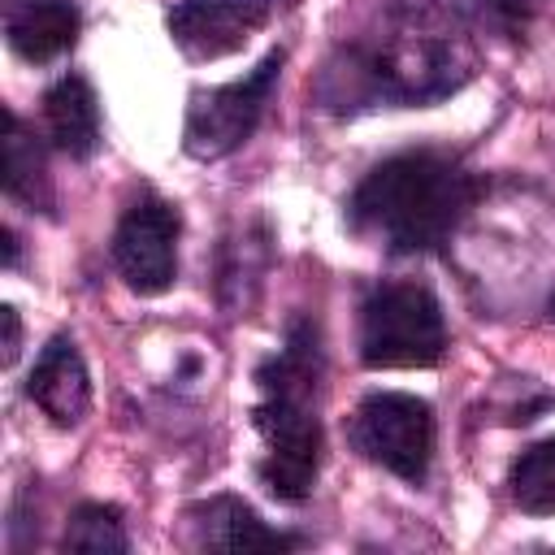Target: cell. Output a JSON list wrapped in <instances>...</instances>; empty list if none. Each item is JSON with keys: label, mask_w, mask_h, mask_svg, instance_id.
I'll return each instance as SVG.
<instances>
[{"label": "cell", "mask_w": 555, "mask_h": 555, "mask_svg": "<svg viewBox=\"0 0 555 555\" xmlns=\"http://www.w3.org/2000/svg\"><path fill=\"white\" fill-rule=\"evenodd\" d=\"M481 65L473 26L438 0H390L343 35L312 87L325 113L425 108L473 82Z\"/></svg>", "instance_id": "cell-1"}, {"label": "cell", "mask_w": 555, "mask_h": 555, "mask_svg": "<svg viewBox=\"0 0 555 555\" xmlns=\"http://www.w3.org/2000/svg\"><path fill=\"white\" fill-rule=\"evenodd\" d=\"M486 182L447 147H408L373 165L347 199V230L390 256H429L481 199Z\"/></svg>", "instance_id": "cell-2"}, {"label": "cell", "mask_w": 555, "mask_h": 555, "mask_svg": "<svg viewBox=\"0 0 555 555\" xmlns=\"http://www.w3.org/2000/svg\"><path fill=\"white\" fill-rule=\"evenodd\" d=\"M321 377H325V351L321 330L308 317H295L286 330V343L260 360L256 386L260 403L251 408V421L269 447L260 460V486L278 503H304L321 473Z\"/></svg>", "instance_id": "cell-3"}, {"label": "cell", "mask_w": 555, "mask_h": 555, "mask_svg": "<svg viewBox=\"0 0 555 555\" xmlns=\"http://www.w3.org/2000/svg\"><path fill=\"white\" fill-rule=\"evenodd\" d=\"M447 351V317L421 282H377L360 304L364 369H429Z\"/></svg>", "instance_id": "cell-4"}, {"label": "cell", "mask_w": 555, "mask_h": 555, "mask_svg": "<svg viewBox=\"0 0 555 555\" xmlns=\"http://www.w3.org/2000/svg\"><path fill=\"white\" fill-rule=\"evenodd\" d=\"M347 438L364 460L421 486L434 464L438 425H434V408L425 399H416L408 390H373L351 412Z\"/></svg>", "instance_id": "cell-5"}, {"label": "cell", "mask_w": 555, "mask_h": 555, "mask_svg": "<svg viewBox=\"0 0 555 555\" xmlns=\"http://www.w3.org/2000/svg\"><path fill=\"white\" fill-rule=\"evenodd\" d=\"M282 65H286V52L273 48L251 74H243L225 87H212V91H195L186 121H182V152L191 160H221V156L238 152L256 134V126L273 100V87L282 78Z\"/></svg>", "instance_id": "cell-6"}, {"label": "cell", "mask_w": 555, "mask_h": 555, "mask_svg": "<svg viewBox=\"0 0 555 555\" xmlns=\"http://www.w3.org/2000/svg\"><path fill=\"white\" fill-rule=\"evenodd\" d=\"M182 217L156 191H143L113 230V264L134 295H165L178 278Z\"/></svg>", "instance_id": "cell-7"}, {"label": "cell", "mask_w": 555, "mask_h": 555, "mask_svg": "<svg viewBox=\"0 0 555 555\" xmlns=\"http://www.w3.org/2000/svg\"><path fill=\"white\" fill-rule=\"evenodd\" d=\"M286 0H178L165 17L173 48L186 61H217L238 52Z\"/></svg>", "instance_id": "cell-8"}, {"label": "cell", "mask_w": 555, "mask_h": 555, "mask_svg": "<svg viewBox=\"0 0 555 555\" xmlns=\"http://www.w3.org/2000/svg\"><path fill=\"white\" fill-rule=\"evenodd\" d=\"M186 529L199 551H291L304 546L299 533L269 529L251 503L238 494H212L204 503L186 507Z\"/></svg>", "instance_id": "cell-9"}, {"label": "cell", "mask_w": 555, "mask_h": 555, "mask_svg": "<svg viewBox=\"0 0 555 555\" xmlns=\"http://www.w3.org/2000/svg\"><path fill=\"white\" fill-rule=\"evenodd\" d=\"M26 395L61 429H74L87 416V408H91V377H87L82 351L74 347L69 334L48 338V347L39 351V360H35V369L26 377Z\"/></svg>", "instance_id": "cell-10"}, {"label": "cell", "mask_w": 555, "mask_h": 555, "mask_svg": "<svg viewBox=\"0 0 555 555\" xmlns=\"http://www.w3.org/2000/svg\"><path fill=\"white\" fill-rule=\"evenodd\" d=\"M43 130L69 160H91L100 152V100L82 74H65L43 91Z\"/></svg>", "instance_id": "cell-11"}, {"label": "cell", "mask_w": 555, "mask_h": 555, "mask_svg": "<svg viewBox=\"0 0 555 555\" xmlns=\"http://www.w3.org/2000/svg\"><path fill=\"white\" fill-rule=\"evenodd\" d=\"M78 30H82V13L74 0H22L9 9L4 22L9 48L30 65H48L65 56L78 43Z\"/></svg>", "instance_id": "cell-12"}, {"label": "cell", "mask_w": 555, "mask_h": 555, "mask_svg": "<svg viewBox=\"0 0 555 555\" xmlns=\"http://www.w3.org/2000/svg\"><path fill=\"white\" fill-rule=\"evenodd\" d=\"M4 191L9 199H22L30 212H52V182L48 160L35 134L22 126L17 113H4Z\"/></svg>", "instance_id": "cell-13"}, {"label": "cell", "mask_w": 555, "mask_h": 555, "mask_svg": "<svg viewBox=\"0 0 555 555\" xmlns=\"http://www.w3.org/2000/svg\"><path fill=\"white\" fill-rule=\"evenodd\" d=\"M507 494L529 516L555 512V438L525 447L507 468Z\"/></svg>", "instance_id": "cell-14"}, {"label": "cell", "mask_w": 555, "mask_h": 555, "mask_svg": "<svg viewBox=\"0 0 555 555\" xmlns=\"http://www.w3.org/2000/svg\"><path fill=\"white\" fill-rule=\"evenodd\" d=\"M61 551H91V555H104V551H130V538H126V525H121V507L113 503H78L65 533H61Z\"/></svg>", "instance_id": "cell-15"}, {"label": "cell", "mask_w": 555, "mask_h": 555, "mask_svg": "<svg viewBox=\"0 0 555 555\" xmlns=\"http://www.w3.org/2000/svg\"><path fill=\"white\" fill-rule=\"evenodd\" d=\"M538 4H542V0H473L477 17H481L490 30L507 35V39H516V35H520V30L533 22Z\"/></svg>", "instance_id": "cell-16"}, {"label": "cell", "mask_w": 555, "mask_h": 555, "mask_svg": "<svg viewBox=\"0 0 555 555\" xmlns=\"http://www.w3.org/2000/svg\"><path fill=\"white\" fill-rule=\"evenodd\" d=\"M0 321H4V364L17 360V347H22V321H17V308L4 304L0 308Z\"/></svg>", "instance_id": "cell-17"}, {"label": "cell", "mask_w": 555, "mask_h": 555, "mask_svg": "<svg viewBox=\"0 0 555 555\" xmlns=\"http://www.w3.org/2000/svg\"><path fill=\"white\" fill-rule=\"evenodd\" d=\"M4 264H9V269L17 264V234H13V230H4Z\"/></svg>", "instance_id": "cell-18"}]
</instances>
